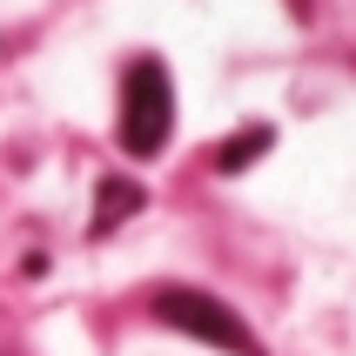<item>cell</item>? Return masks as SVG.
<instances>
[{"label":"cell","mask_w":356,"mask_h":356,"mask_svg":"<svg viewBox=\"0 0 356 356\" xmlns=\"http://www.w3.org/2000/svg\"><path fill=\"white\" fill-rule=\"evenodd\" d=\"M168 128H175V81L161 60H128L121 74V148L128 155H155L168 148Z\"/></svg>","instance_id":"obj_1"},{"label":"cell","mask_w":356,"mask_h":356,"mask_svg":"<svg viewBox=\"0 0 356 356\" xmlns=\"http://www.w3.org/2000/svg\"><path fill=\"white\" fill-rule=\"evenodd\" d=\"M155 316L168 323V330H181V337H195V343H209V350H222V356H269L256 343V330L229 309V302H216L209 289H155Z\"/></svg>","instance_id":"obj_2"},{"label":"cell","mask_w":356,"mask_h":356,"mask_svg":"<svg viewBox=\"0 0 356 356\" xmlns=\"http://www.w3.org/2000/svg\"><path fill=\"white\" fill-rule=\"evenodd\" d=\"M135 209H141V188H135L128 175H108V181L95 188V236H108V229H121V222L135 216Z\"/></svg>","instance_id":"obj_3"},{"label":"cell","mask_w":356,"mask_h":356,"mask_svg":"<svg viewBox=\"0 0 356 356\" xmlns=\"http://www.w3.org/2000/svg\"><path fill=\"white\" fill-rule=\"evenodd\" d=\"M269 141H276L269 128H242V135H229V141H222V148H216L209 161H216L222 175H242V168H249V161H256L262 148H269Z\"/></svg>","instance_id":"obj_4"}]
</instances>
